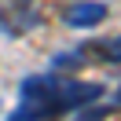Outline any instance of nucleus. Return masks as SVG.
Returning a JSON list of instances; mask_svg holds the SVG:
<instances>
[{
	"label": "nucleus",
	"instance_id": "0eeeda50",
	"mask_svg": "<svg viewBox=\"0 0 121 121\" xmlns=\"http://www.w3.org/2000/svg\"><path fill=\"white\" fill-rule=\"evenodd\" d=\"M114 106H121V88H117V92H114Z\"/></svg>",
	"mask_w": 121,
	"mask_h": 121
},
{
	"label": "nucleus",
	"instance_id": "423d86ee",
	"mask_svg": "<svg viewBox=\"0 0 121 121\" xmlns=\"http://www.w3.org/2000/svg\"><path fill=\"white\" fill-rule=\"evenodd\" d=\"M103 117H106V110H84L77 121H103Z\"/></svg>",
	"mask_w": 121,
	"mask_h": 121
},
{
	"label": "nucleus",
	"instance_id": "f257e3e1",
	"mask_svg": "<svg viewBox=\"0 0 121 121\" xmlns=\"http://www.w3.org/2000/svg\"><path fill=\"white\" fill-rule=\"evenodd\" d=\"M103 95V84H88L66 77L59 70L52 73H30L18 84V106L4 121H59L62 114L81 110Z\"/></svg>",
	"mask_w": 121,
	"mask_h": 121
},
{
	"label": "nucleus",
	"instance_id": "f03ea898",
	"mask_svg": "<svg viewBox=\"0 0 121 121\" xmlns=\"http://www.w3.org/2000/svg\"><path fill=\"white\" fill-rule=\"evenodd\" d=\"M40 8L37 0H0V30L8 37H22L40 26Z\"/></svg>",
	"mask_w": 121,
	"mask_h": 121
},
{
	"label": "nucleus",
	"instance_id": "39448f33",
	"mask_svg": "<svg viewBox=\"0 0 121 121\" xmlns=\"http://www.w3.org/2000/svg\"><path fill=\"white\" fill-rule=\"evenodd\" d=\"M81 62H84L81 52H62V55H55V59H52V66L59 70V73H66V70H77Z\"/></svg>",
	"mask_w": 121,
	"mask_h": 121
},
{
	"label": "nucleus",
	"instance_id": "20e7f679",
	"mask_svg": "<svg viewBox=\"0 0 121 121\" xmlns=\"http://www.w3.org/2000/svg\"><path fill=\"white\" fill-rule=\"evenodd\" d=\"M81 55H92L99 62H121V37H99L81 48Z\"/></svg>",
	"mask_w": 121,
	"mask_h": 121
},
{
	"label": "nucleus",
	"instance_id": "7ed1b4c3",
	"mask_svg": "<svg viewBox=\"0 0 121 121\" xmlns=\"http://www.w3.org/2000/svg\"><path fill=\"white\" fill-rule=\"evenodd\" d=\"M106 18V4H99V0H77L73 8L66 11V22L73 26V30H92V26H99Z\"/></svg>",
	"mask_w": 121,
	"mask_h": 121
}]
</instances>
